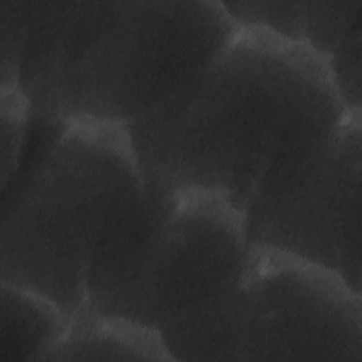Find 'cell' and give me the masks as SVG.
Returning a JSON list of instances; mask_svg holds the SVG:
<instances>
[{
	"label": "cell",
	"mask_w": 362,
	"mask_h": 362,
	"mask_svg": "<svg viewBox=\"0 0 362 362\" xmlns=\"http://www.w3.org/2000/svg\"><path fill=\"white\" fill-rule=\"evenodd\" d=\"M349 115L320 55L238 28L195 78L126 132L150 195L209 194L243 214Z\"/></svg>",
	"instance_id": "cell-1"
},
{
	"label": "cell",
	"mask_w": 362,
	"mask_h": 362,
	"mask_svg": "<svg viewBox=\"0 0 362 362\" xmlns=\"http://www.w3.org/2000/svg\"><path fill=\"white\" fill-rule=\"evenodd\" d=\"M238 25L223 1H28L17 88L35 120L129 127L195 78Z\"/></svg>",
	"instance_id": "cell-2"
},
{
	"label": "cell",
	"mask_w": 362,
	"mask_h": 362,
	"mask_svg": "<svg viewBox=\"0 0 362 362\" xmlns=\"http://www.w3.org/2000/svg\"><path fill=\"white\" fill-rule=\"evenodd\" d=\"M41 123L38 150L1 191L0 284L38 294L72 317L86 301L95 260L146 187L124 127Z\"/></svg>",
	"instance_id": "cell-3"
},
{
	"label": "cell",
	"mask_w": 362,
	"mask_h": 362,
	"mask_svg": "<svg viewBox=\"0 0 362 362\" xmlns=\"http://www.w3.org/2000/svg\"><path fill=\"white\" fill-rule=\"evenodd\" d=\"M249 250L242 212L215 195H175L120 284L83 310L158 331L170 355L225 310Z\"/></svg>",
	"instance_id": "cell-4"
},
{
	"label": "cell",
	"mask_w": 362,
	"mask_h": 362,
	"mask_svg": "<svg viewBox=\"0 0 362 362\" xmlns=\"http://www.w3.org/2000/svg\"><path fill=\"white\" fill-rule=\"evenodd\" d=\"M362 359V293L294 256L250 247L236 305V361Z\"/></svg>",
	"instance_id": "cell-5"
},
{
	"label": "cell",
	"mask_w": 362,
	"mask_h": 362,
	"mask_svg": "<svg viewBox=\"0 0 362 362\" xmlns=\"http://www.w3.org/2000/svg\"><path fill=\"white\" fill-rule=\"evenodd\" d=\"M362 113L349 115L264 208L245 216L249 247L327 269L362 293Z\"/></svg>",
	"instance_id": "cell-6"
},
{
	"label": "cell",
	"mask_w": 362,
	"mask_h": 362,
	"mask_svg": "<svg viewBox=\"0 0 362 362\" xmlns=\"http://www.w3.org/2000/svg\"><path fill=\"white\" fill-rule=\"evenodd\" d=\"M45 361H171L158 331L79 310ZM44 361V362H45Z\"/></svg>",
	"instance_id": "cell-7"
},
{
	"label": "cell",
	"mask_w": 362,
	"mask_h": 362,
	"mask_svg": "<svg viewBox=\"0 0 362 362\" xmlns=\"http://www.w3.org/2000/svg\"><path fill=\"white\" fill-rule=\"evenodd\" d=\"M0 286V361L44 362L64 335L71 317L38 294Z\"/></svg>",
	"instance_id": "cell-8"
},
{
	"label": "cell",
	"mask_w": 362,
	"mask_h": 362,
	"mask_svg": "<svg viewBox=\"0 0 362 362\" xmlns=\"http://www.w3.org/2000/svg\"><path fill=\"white\" fill-rule=\"evenodd\" d=\"M31 115L27 98L17 86L0 88L1 191L14 178L27 143Z\"/></svg>",
	"instance_id": "cell-9"
}]
</instances>
